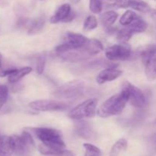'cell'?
<instances>
[{"label":"cell","instance_id":"obj_1","mask_svg":"<svg viewBox=\"0 0 156 156\" xmlns=\"http://www.w3.org/2000/svg\"><path fill=\"white\" fill-rule=\"evenodd\" d=\"M127 102H129L127 91L121 88L120 92L112 95L101 105L97 110V114L104 118L118 115L123 111Z\"/></svg>","mask_w":156,"mask_h":156},{"label":"cell","instance_id":"obj_2","mask_svg":"<svg viewBox=\"0 0 156 156\" xmlns=\"http://www.w3.org/2000/svg\"><path fill=\"white\" fill-rule=\"evenodd\" d=\"M26 129L33 133L43 145L49 149L62 150L66 148L59 130L48 127H31L26 128Z\"/></svg>","mask_w":156,"mask_h":156},{"label":"cell","instance_id":"obj_3","mask_svg":"<svg viewBox=\"0 0 156 156\" xmlns=\"http://www.w3.org/2000/svg\"><path fill=\"white\" fill-rule=\"evenodd\" d=\"M85 83L82 80H73L56 88L53 95L57 98L71 99L79 97L85 90Z\"/></svg>","mask_w":156,"mask_h":156},{"label":"cell","instance_id":"obj_4","mask_svg":"<svg viewBox=\"0 0 156 156\" xmlns=\"http://www.w3.org/2000/svg\"><path fill=\"white\" fill-rule=\"evenodd\" d=\"M98 100L89 98L73 108L69 112V117L73 120H80L85 118H91L97 113Z\"/></svg>","mask_w":156,"mask_h":156},{"label":"cell","instance_id":"obj_5","mask_svg":"<svg viewBox=\"0 0 156 156\" xmlns=\"http://www.w3.org/2000/svg\"><path fill=\"white\" fill-rule=\"evenodd\" d=\"M131 53V47L127 43H120L108 47L105 51V56L110 61H125L129 59Z\"/></svg>","mask_w":156,"mask_h":156},{"label":"cell","instance_id":"obj_6","mask_svg":"<svg viewBox=\"0 0 156 156\" xmlns=\"http://www.w3.org/2000/svg\"><path fill=\"white\" fill-rule=\"evenodd\" d=\"M69 106L68 103L66 102L56 101L53 100H37L30 102L28 107L31 109L38 111H63Z\"/></svg>","mask_w":156,"mask_h":156},{"label":"cell","instance_id":"obj_7","mask_svg":"<svg viewBox=\"0 0 156 156\" xmlns=\"http://www.w3.org/2000/svg\"><path fill=\"white\" fill-rule=\"evenodd\" d=\"M122 88L127 91L129 95V102L132 106L137 108H144L146 103V99L141 89L132 85L129 82H123Z\"/></svg>","mask_w":156,"mask_h":156},{"label":"cell","instance_id":"obj_8","mask_svg":"<svg viewBox=\"0 0 156 156\" xmlns=\"http://www.w3.org/2000/svg\"><path fill=\"white\" fill-rule=\"evenodd\" d=\"M75 16L76 15L72 11L70 5L68 3H65L58 8L54 15L51 16L50 21L51 24H56L60 21L69 22L74 19Z\"/></svg>","mask_w":156,"mask_h":156},{"label":"cell","instance_id":"obj_9","mask_svg":"<svg viewBox=\"0 0 156 156\" xmlns=\"http://www.w3.org/2000/svg\"><path fill=\"white\" fill-rule=\"evenodd\" d=\"M121 75V70L118 69L114 66H110L100 72V73L98 75L97 78H96V82L99 85H102V84H105V82L116 80Z\"/></svg>","mask_w":156,"mask_h":156},{"label":"cell","instance_id":"obj_10","mask_svg":"<svg viewBox=\"0 0 156 156\" xmlns=\"http://www.w3.org/2000/svg\"><path fill=\"white\" fill-rule=\"evenodd\" d=\"M66 42L72 47L73 50L84 47L87 44L89 38L86 37L81 34L75 32H68L66 34Z\"/></svg>","mask_w":156,"mask_h":156},{"label":"cell","instance_id":"obj_11","mask_svg":"<svg viewBox=\"0 0 156 156\" xmlns=\"http://www.w3.org/2000/svg\"><path fill=\"white\" fill-rule=\"evenodd\" d=\"M11 142H12V147H13L14 152L18 155H24L29 152V149L24 143L21 136L12 135L11 136Z\"/></svg>","mask_w":156,"mask_h":156},{"label":"cell","instance_id":"obj_12","mask_svg":"<svg viewBox=\"0 0 156 156\" xmlns=\"http://www.w3.org/2000/svg\"><path fill=\"white\" fill-rule=\"evenodd\" d=\"M118 18V13L115 11H107L101 14L99 19H100L101 25L105 29H110L114 23L117 21Z\"/></svg>","mask_w":156,"mask_h":156},{"label":"cell","instance_id":"obj_13","mask_svg":"<svg viewBox=\"0 0 156 156\" xmlns=\"http://www.w3.org/2000/svg\"><path fill=\"white\" fill-rule=\"evenodd\" d=\"M39 152L44 156H75L74 153L69 150L66 149L57 150V149H49L44 145L40 146Z\"/></svg>","mask_w":156,"mask_h":156},{"label":"cell","instance_id":"obj_14","mask_svg":"<svg viewBox=\"0 0 156 156\" xmlns=\"http://www.w3.org/2000/svg\"><path fill=\"white\" fill-rule=\"evenodd\" d=\"M14 152L11 137L2 136L0 138V156H12Z\"/></svg>","mask_w":156,"mask_h":156},{"label":"cell","instance_id":"obj_15","mask_svg":"<svg viewBox=\"0 0 156 156\" xmlns=\"http://www.w3.org/2000/svg\"><path fill=\"white\" fill-rule=\"evenodd\" d=\"M32 72V68L30 66H25L21 69H16L15 72L10 76H8V81L9 83L14 84L18 82V81L21 80L22 78L26 76L27 75L30 74Z\"/></svg>","mask_w":156,"mask_h":156},{"label":"cell","instance_id":"obj_16","mask_svg":"<svg viewBox=\"0 0 156 156\" xmlns=\"http://www.w3.org/2000/svg\"><path fill=\"white\" fill-rule=\"evenodd\" d=\"M128 146V142L126 139H120L117 140L110 151L109 156H120L126 149Z\"/></svg>","mask_w":156,"mask_h":156},{"label":"cell","instance_id":"obj_17","mask_svg":"<svg viewBox=\"0 0 156 156\" xmlns=\"http://www.w3.org/2000/svg\"><path fill=\"white\" fill-rule=\"evenodd\" d=\"M145 73L146 78L149 81H152L156 79V57L152 58L145 64Z\"/></svg>","mask_w":156,"mask_h":156},{"label":"cell","instance_id":"obj_18","mask_svg":"<svg viewBox=\"0 0 156 156\" xmlns=\"http://www.w3.org/2000/svg\"><path fill=\"white\" fill-rule=\"evenodd\" d=\"M126 27H129V30L134 34L136 33H143V32L146 31L147 29L148 24L143 18L140 17L137 18L136 19L134 20L131 24L127 25Z\"/></svg>","mask_w":156,"mask_h":156},{"label":"cell","instance_id":"obj_19","mask_svg":"<svg viewBox=\"0 0 156 156\" xmlns=\"http://www.w3.org/2000/svg\"><path fill=\"white\" fill-rule=\"evenodd\" d=\"M129 8L144 13L149 12L151 11L150 5L144 0H129Z\"/></svg>","mask_w":156,"mask_h":156},{"label":"cell","instance_id":"obj_20","mask_svg":"<svg viewBox=\"0 0 156 156\" xmlns=\"http://www.w3.org/2000/svg\"><path fill=\"white\" fill-rule=\"evenodd\" d=\"M140 56H141L142 61H143L144 65L149 59H151L153 57H156V44L147 46L141 52Z\"/></svg>","mask_w":156,"mask_h":156},{"label":"cell","instance_id":"obj_21","mask_svg":"<svg viewBox=\"0 0 156 156\" xmlns=\"http://www.w3.org/2000/svg\"><path fill=\"white\" fill-rule=\"evenodd\" d=\"M45 18L44 17H39L32 21L28 30L29 34H35L41 31L45 24Z\"/></svg>","mask_w":156,"mask_h":156},{"label":"cell","instance_id":"obj_22","mask_svg":"<svg viewBox=\"0 0 156 156\" xmlns=\"http://www.w3.org/2000/svg\"><path fill=\"white\" fill-rule=\"evenodd\" d=\"M139 17L140 16L134 11L127 10L120 17V24L123 26H127Z\"/></svg>","mask_w":156,"mask_h":156},{"label":"cell","instance_id":"obj_23","mask_svg":"<svg viewBox=\"0 0 156 156\" xmlns=\"http://www.w3.org/2000/svg\"><path fill=\"white\" fill-rule=\"evenodd\" d=\"M133 35V33L129 30V27L125 26V27H123L118 31L117 34V40L118 42L124 44V43H127L129 41Z\"/></svg>","mask_w":156,"mask_h":156},{"label":"cell","instance_id":"obj_24","mask_svg":"<svg viewBox=\"0 0 156 156\" xmlns=\"http://www.w3.org/2000/svg\"><path fill=\"white\" fill-rule=\"evenodd\" d=\"M89 126H86V124L82 123L78 126V134L80 136L87 140H93L94 137V133L91 131V129L88 127Z\"/></svg>","mask_w":156,"mask_h":156},{"label":"cell","instance_id":"obj_25","mask_svg":"<svg viewBox=\"0 0 156 156\" xmlns=\"http://www.w3.org/2000/svg\"><path fill=\"white\" fill-rule=\"evenodd\" d=\"M98 27V20L94 15H88L85 19L83 25V30L85 31H90Z\"/></svg>","mask_w":156,"mask_h":156},{"label":"cell","instance_id":"obj_26","mask_svg":"<svg viewBox=\"0 0 156 156\" xmlns=\"http://www.w3.org/2000/svg\"><path fill=\"white\" fill-rule=\"evenodd\" d=\"M83 147L85 148V156H101V151L94 145L91 143H84Z\"/></svg>","mask_w":156,"mask_h":156},{"label":"cell","instance_id":"obj_27","mask_svg":"<svg viewBox=\"0 0 156 156\" xmlns=\"http://www.w3.org/2000/svg\"><path fill=\"white\" fill-rule=\"evenodd\" d=\"M21 136L22 137L23 140H24V143L27 146V149H29V151L30 152V151L34 150L35 149V143L33 139V136L30 133V132H28L27 130H24Z\"/></svg>","mask_w":156,"mask_h":156},{"label":"cell","instance_id":"obj_28","mask_svg":"<svg viewBox=\"0 0 156 156\" xmlns=\"http://www.w3.org/2000/svg\"><path fill=\"white\" fill-rule=\"evenodd\" d=\"M103 9V0H89V10L94 14H99Z\"/></svg>","mask_w":156,"mask_h":156},{"label":"cell","instance_id":"obj_29","mask_svg":"<svg viewBox=\"0 0 156 156\" xmlns=\"http://www.w3.org/2000/svg\"><path fill=\"white\" fill-rule=\"evenodd\" d=\"M9 97V88L7 85L0 84V109L6 103Z\"/></svg>","mask_w":156,"mask_h":156},{"label":"cell","instance_id":"obj_30","mask_svg":"<svg viewBox=\"0 0 156 156\" xmlns=\"http://www.w3.org/2000/svg\"><path fill=\"white\" fill-rule=\"evenodd\" d=\"M46 59L44 56H40L37 59V72L38 74H41L44 73V68H45Z\"/></svg>","mask_w":156,"mask_h":156},{"label":"cell","instance_id":"obj_31","mask_svg":"<svg viewBox=\"0 0 156 156\" xmlns=\"http://www.w3.org/2000/svg\"><path fill=\"white\" fill-rule=\"evenodd\" d=\"M15 70H16V69H8L1 70L0 71V77H8L11 74H12Z\"/></svg>","mask_w":156,"mask_h":156},{"label":"cell","instance_id":"obj_32","mask_svg":"<svg viewBox=\"0 0 156 156\" xmlns=\"http://www.w3.org/2000/svg\"><path fill=\"white\" fill-rule=\"evenodd\" d=\"M73 4H78L80 2V0H69Z\"/></svg>","mask_w":156,"mask_h":156},{"label":"cell","instance_id":"obj_33","mask_svg":"<svg viewBox=\"0 0 156 156\" xmlns=\"http://www.w3.org/2000/svg\"><path fill=\"white\" fill-rule=\"evenodd\" d=\"M2 56L0 53V69L2 68Z\"/></svg>","mask_w":156,"mask_h":156},{"label":"cell","instance_id":"obj_34","mask_svg":"<svg viewBox=\"0 0 156 156\" xmlns=\"http://www.w3.org/2000/svg\"><path fill=\"white\" fill-rule=\"evenodd\" d=\"M153 15H155V16L156 17V11H155V12H154V14H153Z\"/></svg>","mask_w":156,"mask_h":156},{"label":"cell","instance_id":"obj_35","mask_svg":"<svg viewBox=\"0 0 156 156\" xmlns=\"http://www.w3.org/2000/svg\"><path fill=\"white\" fill-rule=\"evenodd\" d=\"M0 138H1V136H0Z\"/></svg>","mask_w":156,"mask_h":156}]
</instances>
